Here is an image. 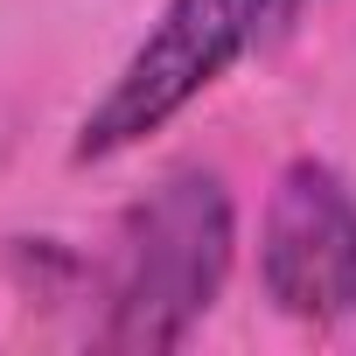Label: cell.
Returning a JSON list of instances; mask_svg holds the SVG:
<instances>
[{
  "label": "cell",
  "instance_id": "obj_1",
  "mask_svg": "<svg viewBox=\"0 0 356 356\" xmlns=\"http://www.w3.org/2000/svg\"><path fill=\"white\" fill-rule=\"evenodd\" d=\"M231 259H238L231 182L203 161L168 168L154 189H140L119 210L112 259L98 280V342L126 356L182 349L224 300Z\"/></svg>",
  "mask_w": 356,
  "mask_h": 356
},
{
  "label": "cell",
  "instance_id": "obj_2",
  "mask_svg": "<svg viewBox=\"0 0 356 356\" xmlns=\"http://www.w3.org/2000/svg\"><path fill=\"white\" fill-rule=\"evenodd\" d=\"M280 0H168L147 22V35L126 49V63L112 70V84L91 98V112L77 119L70 161L77 168H105L133 147H147L161 126H175L203 91H217L245 49L266 35Z\"/></svg>",
  "mask_w": 356,
  "mask_h": 356
},
{
  "label": "cell",
  "instance_id": "obj_3",
  "mask_svg": "<svg viewBox=\"0 0 356 356\" xmlns=\"http://www.w3.org/2000/svg\"><path fill=\"white\" fill-rule=\"evenodd\" d=\"M259 286L300 328L356 321V189L321 154H293L273 175L259 217Z\"/></svg>",
  "mask_w": 356,
  "mask_h": 356
}]
</instances>
